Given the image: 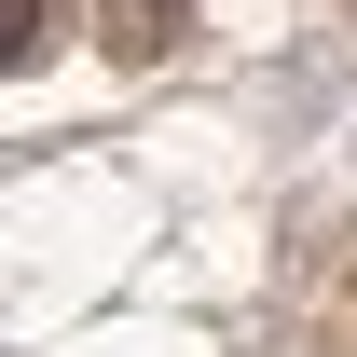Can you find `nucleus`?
Here are the masks:
<instances>
[{"label": "nucleus", "mask_w": 357, "mask_h": 357, "mask_svg": "<svg viewBox=\"0 0 357 357\" xmlns=\"http://www.w3.org/2000/svg\"><path fill=\"white\" fill-rule=\"evenodd\" d=\"M96 28H110V55H165L192 28V0H96Z\"/></svg>", "instance_id": "obj_1"}, {"label": "nucleus", "mask_w": 357, "mask_h": 357, "mask_svg": "<svg viewBox=\"0 0 357 357\" xmlns=\"http://www.w3.org/2000/svg\"><path fill=\"white\" fill-rule=\"evenodd\" d=\"M0 55H14V69L42 55V0H14V42H0Z\"/></svg>", "instance_id": "obj_2"}]
</instances>
